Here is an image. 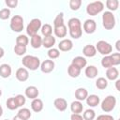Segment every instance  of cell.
<instances>
[{
  "label": "cell",
  "instance_id": "obj_1",
  "mask_svg": "<svg viewBox=\"0 0 120 120\" xmlns=\"http://www.w3.org/2000/svg\"><path fill=\"white\" fill-rule=\"evenodd\" d=\"M69 36L72 38L78 39L82 35V22L78 18H70L68 22Z\"/></svg>",
  "mask_w": 120,
  "mask_h": 120
},
{
  "label": "cell",
  "instance_id": "obj_2",
  "mask_svg": "<svg viewBox=\"0 0 120 120\" xmlns=\"http://www.w3.org/2000/svg\"><path fill=\"white\" fill-rule=\"evenodd\" d=\"M22 65L26 69L37 70L40 67V59L34 55H25L22 57Z\"/></svg>",
  "mask_w": 120,
  "mask_h": 120
},
{
  "label": "cell",
  "instance_id": "obj_3",
  "mask_svg": "<svg viewBox=\"0 0 120 120\" xmlns=\"http://www.w3.org/2000/svg\"><path fill=\"white\" fill-rule=\"evenodd\" d=\"M102 25L106 30H112L115 26V17L112 12L105 11L102 14Z\"/></svg>",
  "mask_w": 120,
  "mask_h": 120
},
{
  "label": "cell",
  "instance_id": "obj_4",
  "mask_svg": "<svg viewBox=\"0 0 120 120\" xmlns=\"http://www.w3.org/2000/svg\"><path fill=\"white\" fill-rule=\"evenodd\" d=\"M104 8V4L101 1H95L91 2L86 7V12L90 16H96L98 13L102 12Z\"/></svg>",
  "mask_w": 120,
  "mask_h": 120
},
{
  "label": "cell",
  "instance_id": "obj_5",
  "mask_svg": "<svg viewBox=\"0 0 120 120\" xmlns=\"http://www.w3.org/2000/svg\"><path fill=\"white\" fill-rule=\"evenodd\" d=\"M41 26H42V23H41V21L38 18L32 19L30 21V22L26 26V33H27V35L30 36V37H33V36L37 35L38 30H40Z\"/></svg>",
  "mask_w": 120,
  "mask_h": 120
},
{
  "label": "cell",
  "instance_id": "obj_6",
  "mask_svg": "<svg viewBox=\"0 0 120 120\" xmlns=\"http://www.w3.org/2000/svg\"><path fill=\"white\" fill-rule=\"evenodd\" d=\"M116 105V98L114 96H107L101 102V109L105 112H112Z\"/></svg>",
  "mask_w": 120,
  "mask_h": 120
},
{
  "label": "cell",
  "instance_id": "obj_7",
  "mask_svg": "<svg viewBox=\"0 0 120 120\" xmlns=\"http://www.w3.org/2000/svg\"><path fill=\"white\" fill-rule=\"evenodd\" d=\"M9 26L13 32H22L23 30V18L20 15H14L10 20Z\"/></svg>",
  "mask_w": 120,
  "mask_h": 120
},
{
  "label": "cell",
  "instance_id": "obj_8",
  "mask_svg": "<svg viewBox=\"0 0 120 120\" xmlns=\"http://www.w3.org/2000/svg\"><path fill=\"white\" fill-rule=\"evenodd\" d=\"M96 50L100 54L106 56V55H109V54L112 53V46L109 42H107L105 40H99L96 44Z\"/></svg>",
  "mask_w": 120,
  "mask_h": 120
},
{
  "label": "cell",
  "instance_id": "obj_9",
  "mask_svg": "<svg viewBox=\"0 0 120 120\" xmlns=\"http://www.w3.org/2000/svg\"><path fill=\"white\" fill-rule=\"evenodd\" d=\"M55 64L53 62V60L51 59H46L44 60L42 63H40V69L43 73H50L54 69Z\"/></svg>",
  "mask_w": 120,
  "mask_h": 120
},
{
  "label": "cell",
  "instance_id": "obj_10",
  "mask_svg": "<svg viewBox=\"0 0 120 120\" xmlns=\"http://www.w3.org/2000/svg\"><path fill=\"white\" fill-rule=\"evenodd\" d=\"M97 29V22L92 19H87L83 22V30L86 34H93Z\"/></svg>",
  "mask_w": 120,
  "mask_h": 120
},
{
  "label": "cell",
  "instance_id": "obj_11",
  "mask_svg": "<svg viewBox=\"0 0 120 120\" xmlns=\"http://www.w3.org/2000/svg\"><path fill=\"white\" fill-rule=\"evenodd\" d=\"M72 48H73V42L71 39L68 38L62 39L58 44V50H60L61 52H68L72 50Z\"/></svg>",
  "mask_w": 120,
  "mask_h": 120
},
{
  "label": "cell",
  "instance_id": "obj_12",
  "mask_svg": "<svg viewBox=\"0 0 120 120\" xmlns=\"http://www.w3.org/2000/svg\"><path fill=\"white\" fill-rule=\"evenodd\" d=\"M15 76H16V79L19 81V82H25L28 80L29 78V72H28V69H26L25 68H20L16 70V73H15Z\"/></svg>",
  "mask_w": 120,
  "mask_h": 120
},
{
  "label": "cell",
  "instance_id": "obj_13",
  "mask_svg": "<svg viewBox=\"0 0 120 120\" xmlns=\"http://www.w3.org/2000/svg\"><path fill=\"white\" fill-rule=\"evenodd\" d=\"M24 94H25V97L30 98V99H35L38 97L39 95V91L38 89V87L34 86V85H30L28 87H26L25 91H24Z\"/></svg>",
  "mask_w": 120,
  "mask_h": 120
},
{
  "label": "cell",
  "instance_id": "obj_14",
  "mask_svg": "<svg viewBox=\"0 0 120 120\" xmlns=\"http://www.w3.org/2000/svg\"><path fill=\"white\" fill-rule=\"evenodd\" d=\"M53 105H54V107L59 112H64L68 108V102L63 98H55L54 101H53Z\"/></svg>",
  "mask_w": 120,
  "mask_h": 120
},
{
  "label": "cell",
  "instance_id": "obj_15",
  "mask_svg": "<svg viewBox=\"0 0 120 120\" xmlns=\"http://www.w3.org/2000/svg\"><path fill=\"white\" fill-rule=\"evenodd\" d=\"M84 74H85V76H86L87 78H89V79H94V78H96V77L98 76V68H97L96 66L91 65V66H88V67L85 68Z\"/></svg>",
  "mask_w": 120,
  "mask_h": 120
},
{
  "label": "cell",
  "instance_id": "obj_16",
  "mask_svg": "<svg viewBox=\"0 0 120 120\" xmlns=\"http://www.w3.org/2000/svg\"><path fill=\"white\" fill-rule=\"evenodd\" d=\"M72 65H74L75 67H77L78 68H80L82 70V68H85L86 65H87V60L82 57V56H76L72 59V62H71Z\"/></svg>",
  "mask_w": 120,
  "mask_h": 120
},
{
  "label": "cell",
  "instance_id": "obj_17",
  "mask_svg": "<svg viewBox=\"0 0 120 120\" xmlns=\"http://www.w3.org/2000/svg\"><path fill=\"white\" fill-rule=\"evenodd\" d=\"M118 76H119V71H118V69L116 68L112 67V68H107V70H106V78L108 80L115 81V80H117Z\"/></svg>",
  "mask_w": 120,
  "mask_h": 120
},
{
  "label": "cell",
  "instance_id": "obj_18",
  "mask_svg": "<svg viewBox=\"0 0 120 120\" xmlns=\"http://www.w3.org/2000/svg\"><path fill=\"white\" fill-rule=\"evenodd\" d=\"M82 53L84 56L86 57H94L97 54V50L96 47L91 45V44H87L83 47L82 49Z\"/></svg>",
  "mask_w": 120,
  "mask_h": 120
},
{
  "label": "cell",
  "instance_id": "obj_19",
  "mask_svg": "<svg viewBox=\"0 0 120 120\" xmlns=\"http://www.w3.org/2000/svg\"><path fill=\"white\" fill-rule=\"evenodd\" d=\"M12 73V68L8 64L0 65V76L2 78H8Z\"/></svg>",
  "mask_w": 120,
  "mask_h": 120
},
{
  "label": "cell",
  "instance_id": "obj_20",
  "mask_svg": "<svg viewBox=\"0 0 120 120\" xmlns=\"http://www.w3.org/2000/svg\"><path fill=\"white\" fill-rule=\"evenodd\" d=\"M43 107H44V104H43V101L40 99V98H35L32 100L31 102V109L35 112H39L43 110Z\"/></svg>",
  "mask_w": 120,
  "mask_h": 120
},
{
  "label": "cell",
  "instance_id": "obj_21",
  "mask_svg": "<svg viewBox=\"0 0 120 120\" xmlns=\"http://www.w3.org/2000/svg\"><path fill=\"white\" fill-rule=\"evenodd\" d=\"M87 97H88V91L85 88L80 87V88L76 89V91H75V98H76L77 100H79V101L85 100Z\"/></svg>",
  "mask_w": 120,
  "mask_h": 120
},
{
  "label": "cell",
  "instance_id": "obj_22",
  "mask_svg": "<svg viewBox=\"0 0 120 120\" xmlns=\"http://www.w3.org/2000/svg\"><path fill=\"white\" fill-rule=\"evenodd\" d=\"M85 100H86V104L90 107H97L100 102L99 97L98 95H94V94L90 95V96L88 95V97L86 98Z\"/></svg>",
  "mask_w": 120,
  "mask_h": 120
},
{
  "label": "cell",
  "instance_id": "obj_23",
  "mask_svg": "<svg viewBox=\"0 0 120 120\" xmlns=\"http://www.w3.org/2000/svg\"><path fill=\"white\" fill-rule=\"evenodd\" d=\"M55 38L53 36H49V37H44L42 38V46L47 49L53 48V45L55 44Z\"/></svg>",
  "mask_w": 120,
  "mask_h": 120
},
{
  "label": "cell",
  "instance_id": "obj_24",
  "mask_svg": "<svg viewBox=\"0 0 120 120\" xmlns=\"http://www.w3.org/2000/svg\"><path fill=\"white\" fill-rule=\"evenodd\" d=\"M30 44L32 46V48L34 49H38L42 46V38L37 34L33 37H31V39H30Z\"/></svg>",
  "mask_w": 120,
  "mask_h": 120
},
{
  "label": "cell",
  "instance_id": "obj_25",
  "mask_svg": "<svg viewBox=\"0 0 120 120\" xmlns=\"http://www.w3.org/2000/svg\"><path fill=\"white\" fill-rule=\"evenodd\" d=\"M70 110L73 113H81L82 112V110H83V105L81 101L79 100H75V101H72L71 104H70Z\"/></svg>",
  "mask_w": 120,
  "mask_h": 120
},
{
  "label": "cell",
  "instance_id": "obj_26",
  "mask_svg": "<svg viewBox=\"0 0 120 120\" xmlns=\"http://www.w3.org/2000/svg\"><path fill=\"white\" fill-rule=\"evenodd\" d=\"M53 32L57 38H65L67 36V33H68L67 26L65 24H63V25H60L58 27H53Z\"/></svg>",
  "mask_w": 120,
  "mask_h": 120
},
{
  "label": "cell",
  "instance_id": "obj_27",
  "mask_svg": "<svg viewBox=\"0 0 120 120\" xmlns=\"http://www.w3.org/2000/svg\"><path fill=\"white\" fill-rule=\"evenodd\" d=\"M68 73L71 78H77L81 74V69L78 68L77 67H75L74 65L70 64L68 68Z\"/></svg>",
  "mask_w": 120,
  "mask_h": 120
},
{
  "label": "cell",
  "instance_id": "obj_28",
  "mask_svg": "<svg viewBox=\"0 0 120 120\" xmlns=\"http://www.w3.org/2000/svg\"><path fill=\"white\" fill-rule=\"evenodd\" d=\"M17 115H18L20 118H22V120H28V119L31 117L32 113H31L30 110H29L28 108H22V109L19 110Z\"/></svg>",
  "mask_w": 120,
  "mask_h": 120
},
{
  "label": "cell",
  "instance_id": "obj_29",
  "mask_svg": "<svg viewBox=\"0 0 120 120\" xmlns=\"http://www.w3.org/2000/svg\"><path fill=\"white\" fill-rule=\"evenodd\" d=\"M29 43V38L26 35H19L16 38V45H22V46H27Z\"/></svg>",
  "mask_w": 120,
  "mask_h": 120
},
{
  "label": "cell",
  "instance_id": "obj_30",
  "mask_svg": "<svg viewBox=\"0 0 120 120\" xmlns=\"http://www.w3.org/2000/svg\"><path fill=\"white\" fill-rule=\"evenodd\" d=\"M96 86H97V88H98L100 90H103V89L107 88V86H108V80L105 79L104 77L98 78V80L96 81Z\"/></svg>",
  "mask_w": 120,
  "mask_h": 120
},
{
  "label": "cell",
  "instance_id": "obj_31",
  "mask_svg": "<svg viewBox=\"0 0 120 120\" xmlns=\"http://www.w3.org/2000/svg\"><path fill=\"white\" fill-rule=\"evenodd\" d=\"M40 31H41V34L44 37H49V36H52V27L51 24L45 23L41 26Z\"/></svg>",
  "mask_w": 120,
  "mask_h": 120
},
{
  "label": "cell",
  "instance_id": "obj_32",
  "mask_svg": "<svg viewBox=\"0 0 120 120\" xmlns=\"http://www.w3.org/2000/svg\"><path fill=\"white\" fill-rule=\"evenodd\" d=\"M118 6H119L118 0H107L106 1V7L111 10V12L117 10Z\"/></svg>",
  "mask_w": 120,
  "mask_h": 120
},
{
  "label": "cell",
  "instance_id": "obj_33",
  "mask_svg": "<svg viewBox=\"0 0 120 120\" xmlns=\"http://www.w3.org/2000/svg\"><path fill=\"white\" fill-rule=\"evenodd\" d=\"M96 117V112L92 109H87L84 111L82 113V118L83 120H94Z\"/></svg>",
  "mask_w": 120,
  "mask_h": 120
},
{
  "label": "cell",
  "instance_id": "obj_34",
  "mask_svg": "<svg viewBox=\"0 0 120 120\" xmlns=\"http://www.w3.org/2000/svg\"><path fill=\"white\" fill-rule=\"evenodd\" d=\"M47 54L51 60H53V59H56L60 56V51L58 49H55V48H51L48 50Z\"/></svg>",
  "mask_w": 120,
  "mask_h": 120
},
{
  "label": "cell",
  "instance_id": "obj_35",
  "mask_svg": "<svg viewBox=\"0 0 120 120\" xmlns=\"http://www.w3.org/2000/svg\"><path fill=\"white\" fill-rule=\"evenodd\" d=\"M63 24H65L64 23V13L60 12L59 14L56 15V17L53 20V27H58Z\"/></svg>",
  "mask_w": 120,
  "mask_h": 120
},
{
  "label": "cell",
  "instance_id": "obj_36",
  "mask_svg": "<svg viewBox=\"0 0 120 120\" xmlns=\"http://www.w3.org/2000/svg\"><path fill=\"white\" fill-rule=\"evenodd\" d=\"M6 105H7V108L8 110H11V111L16 110L17 108H19L18 105H17V103H16V100H15V98L14 97H11V98H8V100L6 102Z\"/></svg>",
  "mask_w": 120,
  "mask_h": 120
},
{
  "label": "cell",
  "instance_id": "obj_37",
  "mask_svg": "<svg viewBox=\"0 0 120 120\" xmlns=\"http://www.w3.org/2000/svg\"><path fill=\"white\" fill-rule=\"evenodd\" d=\"M14 52L18 56H22L26 53V47L22 45H15L14 46Z\"/></svg>",
  "mask_w": 120,
  "mask_h": 120
},
{
  "label": "cell",
  "instance_id": "obj_38",
  "mask_svg": "<svg viewBox=\"0 0 120 120\" xmlns=\"http://www.w3.org/2000/svg\"><path fill=\"white\" fill-rule=\"evenodd\" d=\"M68 5L71 10H78L82 6V0H70Z\"/></svg>",
  "mask_w": 120,
  "mask_h": 120
},
{
  "label": "cell",
  "instance_id": "obj_39",
  "mask_svg": "<svg viewBox=\"0 0 120 120\" xmlns=\"http://www.w3.org/2000/svg\"><path fill=\"white\" fill-rule=\"evenodd\" d=\"M101 65H102V67L105 68H112V60H111L110 54L104 56V57L101 59Z\"/></svg>",
  "mask_w": 120,
  "mask_h": 120
},
{
  "label": "cell",
  "instance_id": "obj_40",
  "mask_svg": "<svg viewBox=\"0 0 120 120\" xmlns=\"http://www.w3.org/2000/svg\"><path fill=\"white\" fill-rule=\"evenodd\" d=\"M110 57H111V60H112V67L118 66L120 64V53L119 52L112 53V54H110Z\"/></svg>",
  "mask_w": 120,
  "mask_h": 120
},
{
  "label": "cell",
  "instance_id": "obj_41",
  "mask_svg": "<svg viewBox=\"0 0 120 120\" xmlns=\"http://www.w3.org/2000/svg\"><path fill=\"white\" fill-rule=\"evenodd\" d=\"M14 98H15V100H16V103H17L18 107H22V106H23V105L25 104V102H26V98H25L23 95L19 94V95L15 96Z\"/></svg>",
  "mask_w": 120,
  "mask_h": 120
},
{
  "label": "cell",
  "instance_id": "obj_42",
  "mask_svg": "<svg viewBox=\"0 0 120 120\" xmlns=\"http://www.w3.org/2000/svg\"><path fill=\"white\" fill-rule=\"evenodd\" d=\"M10 16V10L8 8H2L0 10V19L1 20H8Z\"/></svg>",
  "mask_w": 120,
  "mask_h": 120
},
{
  "label": "cell",
  "instance_id": "obj_43",
  "mask_svg": "<svg viewBox=\"0 0 120 120\" xmlns=\"http://www.w3.org/2000/svg\"><path fill=\"white\" fill-rule=\"evenodd\" d=\"M96 120H114V118L110 114H100L97 117Z\"/></svg>",
  "mask_w": 120,
  "mask_h": 120
},
{
  "label": "cell",
  "instance_id": "obj_44",
  "mask_svg": "<svg viewBox=\"0 0 120 120\" xmlns=\"http://www.w3.org/2000/svg\"><path fill=\"white\" fill-rule=\"evenodd\" d=\"M6 5L8 7V8H16L17 5H18V0H6L5 1Z\"/></svg>",
  "mask_w": 120,
  "mask_h": 120
},
{
  "label": "cell",
  "instance_id": "obj_45",
  "mask_svg": "<svg viewBox=\"0 0 120 120\" xmlns=\"http://www.w3.org/2000/svg\"><path fill=\"white\" fill-rule=\"evenodd\" d=\"M70 120H83V118L81 113H72L70 115Z\"/></svg>",
  "mask_w": 120,
  "mask_h": 120
},
{
  "label": "cell",
  "instance_id": "obj_46",
  "mask_svg": "<svg viewBox=\"0 0 120 120\" xmlns=\"http://www.w3.org/2000/svg\"><path fill=\"white\" fill-rule=\"evenodd\" d=\"M120 80H115V88L117 91H120Z\"/></svg>",
  "mask_w": 120,
  "mask_h": 120
},
{
  "label": "cell",
  "instance_id": "obj_47",
  "mask_svg": "<svg viewBox=\"0 0 120 120\" xmlns=\"http://www.w3.org/2000/svg\"><path fill=\"white\" fill-rule=\"evenodd\" d=\"M120 40H117L116 41V43H115V47H116V50H117V52H120Z\"/></svg>",
  "mask_w": 120,
  "mask_h": 120
},
{
  "label": "cell",
  "instance_id": "obj_48",
  "mask_svg": "<svg viewBox=\"0 0 120 120\" xmlns=\"http://www.w3.org/2000/svg\"><path fill=\"white\" fill-rule=\"evenodd\" d=\"M4 54H5V51L2 47H0V58H2L4 56Z\"/></svg>",
  "mask_w": 120,
  "mask_h": 120
},
{
  "label": "cell",
  "instance_id": "obj_49",
  "mask_svg": "<svg viewBox=\"0 0 120 120\" xmlns=\"http://www.w3.org/2000/svg\"><path fill=\"white\" fill-rule=\"evenodd\" d=\"M12 120H22V118H20L18 115H15V116L12 118Z\"/></svg>",
  "mask_w": 120,
  "mask_h": 120
},
{
  "label": "cell",
  "instance_id": "obj_50",
  "mask_svg": "<svg viewBox=\"0 0 120 120\" xmlns=\"http://www.w3.org/2000/svg\"><path fill=\"white\" fill-rule=\"evenodd\" d=\"M3 115V108H2V106L0 105V117Z\"/></svg>",
  "mask_w": 120,
  "mask_h": 120
},
{
  "label": "cell",
  "instance_id": "obj_51",
  "mask_svg": "<svg viewBox=\"0 0 120 120\" xmlns=\"http://www.w3.org/2000/svg\"><path fill=\"white\" fill-rule=\"evenodd\" d=\"M2 96V90H1V88H0V97Z\"/></svg>",
  "mask_w": 120,
  "mask_h": 120
},
{
  "label": "cell",
  "instance_id": "obj_52",
  "mask_svg": "<svg viewBox=\"0 0 120 120\" xmlns=\"http://www.w3.org/2000/svg\"><path fill=\"white\" fill-rule=\"evenodd\" d=\"M4 120H9V119H4Z\"/></svg>",
  "mask_w": 120,
  "mask_h": 120
}]
</instances>
